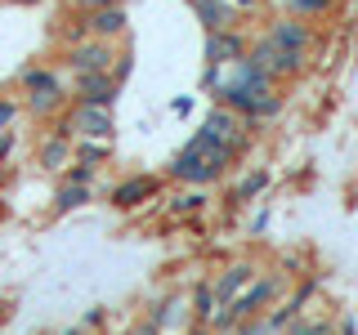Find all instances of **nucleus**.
I'll list each match as a JSON object with an SVG mask.
<instances>
[{
	"instance_id": "nucleus-1",
	"label": "nucleus",
	"mask_w": 358,
	"mask_h": 335,
	"mask_svg": "<svg viewBox=\"0 0 358 335\" xmlns=\"http://www.w3.org/2000/svg\"><path fill=\"white\" fill-rule=\"evenodd\" d=\"M233 152L229 143H215V139H206V134H193L188 139V148L171 161V179H179V184H215V179L233 165Z\"/></svg>"
},
{
	"instance_id": "nucleus-2",
	"label": "nucleus",
	"mask_w": 358,
	"mask_h": 335,
	"mask_svg": "<svg viewBox=\"0 0 358 335\" xmlns=\"http://www.w3.org/2000/svg\"><path fill=\"white\" fill-rule=\"evenodd\" d=\"M246 59L251 63H260L273 81H291V76H300L305 72V54H291V50H282V45H273L268 36H260L246 50Z\"/></svg>"
},
{
	"instance_id": "nucleus-3",
	"label": "nucleus",
	"mask_w": 358,
	"mask_h": 335,
	"mask_svg": "<svg viewBox=\"0 0 358 335\" xmlns=\"http://www.w3.org/2000/svg\"><path fill=\"white\" fill-rule=\"evenodd\" d=\"M112 59H117V50H112V40L103 36H85L81 45H67L63 63L72 67L76 76L81 72H112Z\"/></svg>"
},
{
	"instance_id": "nucleus-4",
	"label": "nucleus",
	"mask_w": 358,
	"mask_h": 335,
	"mask_svg": "<svg viewBox=\"0 0 358 335\" xmlns=\"http://www.w3.org/2000/svg\"><path fill=\"white\" fill-rule=\"evenodd\" d=\"M63 134H81V139H112L117 126H112V107H94V103H76L72 117L59 126Z\"/></svg>"
},
{
	"instance_id": "nucleus-5",
	"label": "nucleus",
	"mask_w": 358,
	"mask_h": 335,
	"mask_svg": "<svg viewBox=\"0 0 358 335\" xmlns=\"http://www.w3.org/2000/svg\"><path fill=\"white\" fill-rule=\"evenodd\" d=\"M201 134H206V139H215V143H229L233 152H242L246 148V117L220 103L206 121H201Z\"/></svg>"
},
{
	"instance_id": "nucleus-6",
	"label": "nucleus",
	"mask_w": 358,
	"mask_h": 335,
	"mask_svg": "<svg viewBox=\"0 0 358 335\" xmlns=\"http://www.w3.org/2000/svg\"><path fill=\"white\" fill-rule=\"evenodd\" d=\"M121 94V81L112 72H81L76 76V103H94V107H112Z\"/></svg>"
},
{
	"instance_id": "nucleus-7",
	"label": "nucleus",
	"mask_w": 358,
	"mask_h": 335,
	"mask_svg": "<svg viewBox=\"0 0 358 335\" xmlns=\"http://www.w3.org/2000/svg\"><path fill=\"white\" fill-rule=\"evenodd\" d=\"M246 36L242 31H233V27H224V31H206V63L210 67H229V63H238L246 59Z\"/></svg>"
},
{
	"instance_id": "nucleus-8",
	"label": "nucleus",
	"mask_w": 358,
	"mask_h": 335,
	"mask_svg": "<svg viewBox=\"0 0 358 335\" xmlns=\"http://www.w3.org/2000/svg\"><path fill=\"white\" fill-rule=\"evenodd\" d=\"M273 45H282V50H291V54H305L309 45H313V31H309V22L305 18H296V14H287V18H278L273 27L264 31Z\"/></svg>"
},
{
	"instance_id": "nucleus-9",
	"label": "nucleus",
	"mask_w": 358,
	"mask_h": 335,
	"mask_svg": "<svg viewBox=\"0 0 358 335\" xmlns=\"http://www.w3.org/2000/svg\"><path fill=\"white\" fill-rule=\"evenodd\" d=\"M157 188H162V179H157V174H134V179H121V184L112 188V206L130 210V206H139V201L157 197Z\"/></svg>"
},
{
	"instance_id": "nucleus-10",
	"label": "nucleus",
	"mask_w": 358,
	"mask_h": 335,
	"mask_svg": "<svg viewBox=\"0 0 358 335\" xmlns=\"http://www.w3.org/2000/svg\"><path fill=\"white\" fill-rule=\"evenodd\" d=\"M273 295H278V277H260V282H251V286H246L229 308L238 313V318H255V313H260Z\"/></svg>"
},
{
	"instance_id": "nucleus-11",
	"label": "nucleus",
	"mask_w": 358,
	"mask_h": 335,
	"mask_svg": "<svg viewBox=\"0 0 358 335\" xmlns=\"http://www.w3.org/2000/svg\"><path fill=\"white\" fill-rule=\"evenodd\" d=\"M188 9L201 18V27L206 31H224V27H233V0H188Z\"/></svg>"
},
{
	"instance_id": "nucleus-12",
	"label": "nucleus",
	"mask_w": 358,
	"mask_h": 335,
	"mask_svg": "<svg viewBox=\"0 0 358 335\" xmlns=\"http://www.w3.org/2000/svg\"><path fill=\"white\" fill-rule=\"evenodd\" d=\"M251 282H255V268H251V264H233L229 273L215 282V299H220V304H233V299H238Z\"/></svg>"
},
{
	"instance_id": "nucleus-13",
	"label": "nucleus",
	"mask_w": 358,
	"mask_h": 335,
	"mask_svg": "<svg viewBox=\"0 0 358 335\" xmlns=\"http://www.w3.org/2000/svg\"><path fill=\"white\" fill-rule=\"evenodd\" d=\"M85 22H90V36L112 40V36H121V31H126V9H121V0H117V5L99 9V14H85Z\"/></svg>"
},
{
	"instance_id": "nucleus-14",
	"label": "nucleus",
	"mask_w": 358,
	"mask_h": 335,
	"mask_svg": "<svg viewBox=\"0 0 358 335\" xmlns=\"http://www.w3.org/2000/svg\"><path fill=\"white\" fill-rule=\"evenodd\" d=\"M85 201H90V184H63L59 197H54V210H59V215H67V210L85 206Z\"/></svg>"
},
{
	"instance_id": "nucleus-15",
	"label": "nucleus",
	"mask_w": 358,
	"mask_h": 335,
	"mask_svg": "<svg viewBox=\"0 0 358 335\" xmlns=\"http://www.w3.org/2000/svg\"><path fill=\"white\" fill-rule=\"evenodd\" d=\"M41 161H45V170H59V165L67 161V134H50V139L41 143Z\"/></svg>"
},
{
	"instance_id": "nucleus-16",
	"label": "nucleus",
	"mask_w": 358,
	"mask_h": 335,
	"mask_svg": "<svg viewBox=\"0 0 358 335\" xmlns=\"http://www.w3.org/2000/svg\"><path fill=\"white\" fill-rule=\"evenodd\" d=\"M27 107L36 112V117H50V112L63 107V89L59 85H54V89H36V94H27Z\"/></svg>"
},
{
	"instance_id": "nucleus-17",
	"label": "nucleus",
	"mask_w": 358,
	"mask_h": 335,
	"mask_svg": "<svg viewBox=\"0 0 358 335\" xmlns=\"http://www.w3.org/2000/svg\"><path fill=\"white\" fill-rule=\"evenodd\" d=\"M282 5H287V14H296V18H322V14L336 9V0H282Z\"/></svg>"
},
{
	"instance_id": "nucleus-18",
	"label": "nucleus",
	"mask_w": 358,
	"mask_h": 335,
	"mask_svg": "<svg viewBox=\"0 0 358 335\" xmlns=\"http://www.w3.org/2000/svg\"><path fill=\"white\" fill-rule=\"evenodd\" d=\"M264 188H268V170H251L238 188H233V201H251V197H260Z\"/></svg>"
},
{
	"instance_id": "nucleus-19",
	"label": "nucleus",
	"mask_w": 358,
	"mask_h": 335,
	"mask_svg": "<svg viewBox=\"0 0 358 335\" xmlns=\"http://www.w3.org/2000/svg\"><path fill=\"white\" fill-rule=\"evenodd\" d=\"M59 85V76L50 72V67H27V72H22V89H27V94H36V89H54Z\"/></svg>"
},
{
	"instance_id": "nucleus-20",
	"label": "nucleus",
	"mask_w": 358,
	"mask_h": 335,
	"mask_svg": "<svg viewBox=\"0 0 358 335\" xmlns=\"http://www.w3.org/2000/svg\"><path fill=\"white\" fill-rule=\"evenodd\" d=\"M193 313H197V318L201 322H210V313H215V304H220V299H215V286H197V295H193Z\"/></svg>"
},
{
	"instance_id": "nucleus-21",
	"label": "nucleus",
	"mask_w": 358,
	"mask_h": 335,
	"mask_svg": "<svg viewBox=\"0 0 358 335\" xmlns=\"http://www.w3.org/2000/svg\"><path fill=\"white\" fill-rule=\"evenodd\" d=\"M278 112H282V94H264L260 103H255V112H251V121H273Z\"/></svg>"
},
{
	"instance_id": "nucleus-22",
	"label": "nucleus",
	"mask_w": 358,
	"mask_h": 335,
	"mask_svg": "<svg viewBox=\"0 0 358 335\" xmlns=\"http://www.w3.org/2000/svg\"><path fill=\"white\" fill-rule=\"evenodd\" d=\"M81 161H90V165L108 161V143L103 139H81Z\"/></svg>"
},
{
	"instance_id": "nucleus-23",
	"label": "nucleus",
	"mask_w": 358,
	"mask_h": 335,
	"mask_svg": "<svg viewBox=\"0 0 358 335\" xmlns=\"http://www.w3.org/2000/svg\"><path fill=\"white\" fill-rule=\"evenodd\" d=\"M90 179H94V165H90V161H81V165H72V170H67V179H63V184H90Z\"/></svg>"
},
{
	"instance_id": "nucleus-24",
	"label": "nucleus",
	"mask_w": 358,
	"mask_h": 335,
	"mask_svg": "<svg viewBox=\"0 0 358 335\" xmlns=\"http://www.w3.org/2000/svg\"><path fill=\"white\" fill-rule=\"evenodd\" d=\"M108 5H117V0H72V14H99Z\"/></svg>"
},
{
	"instance_id": "nucleus-25",
	"label": "nucleus",
	"mask_w": 358,
	"mask_h": 335,
	"mask_svg": "<svg viewBox=\"0 0 358 335\" xmlns=\"http://www.w3.org/2000/svg\"><path fill=\"white\" fill-rule=\"evenodd\" d=\"M201 201H206L201 193H184V197L175 201V210H179V215H193V210H201Z\"/></svg>"
},
{
	"instance_id": "nucleus-26",
	"label": "nucleus",
	"mask_w": 358,
	"mask_h": 335,
	"mask_svg": "<svg viewBox=\"0 0 358 335\" xmlns=\"http://www.w3.org/2000/svg\"><path fill=\"white\" fill-rule=\"evenodd\" d=\"M291 335H331V327H327V322H296Z\"/></svg>"
},
{
	"instance_id": "nucleus-27",
	"label": "nucleus",
	"mask_w": 358,
	"mask_h": 335,
	"mask_svg": "<svg viewBox=\"0 0 358 335\" xmlns=\"http://www.w3.org/2000/svg\"><path fill=\"white\" fill-rule=\"evenodd\" d=\"M126 335H162V327H157V322L148 318V322H139V327H130Z\"/></svg>"
},
{
	"instance_id": "nucleus-28",
	"label": "nucleus",
	"mask_w": 358,
	"mask_h": 335,
	"mask_svg": "<svg viewBox=\"0 0 358 335\" xmlns=\"http://www.w3.org/2000/svg\"><path fill=\"white\" fill-rule=\"evenodd\" d=\"M14 112H18V107L9 103V98H0V126H9V121H14Z\"/></svg>"
},
{
	"instance_id": "nucleus-29",
	"label": "nucleus",
	"mask_w": 358,
	"mask_h": 335,
	"mask_svg": "<svg viewBox=\"0 0 358 335\" xmlns=\"http://www.w3.org/2000/svg\"><path fill=\"white\" fill-rule=\"evenodd\" d=\"M171 112H193V94H188V98H175Z\"/></svg>"
},
{
	"instance_id": "nucleus-30",
	"label": "nucleus",
	"mask_w": 358,
	"mask_h": 335,
	"mask_svg": "<svg viewBox=\"0 0 358 335\" xmlns=\"http://www.w3.org/2000/svg\"><path fill=\"white\" fill-rule=\"evenodd\" d=\"M233 5H238V9H255V5H260V0H233Z\"/></svg>"
},
{
	"instance_id": "nucleus-31",
	"label": "nucleus",
	"mask_w": 358,
	"mask_h": 335,
	"mask_svg": "<svg viewBox=\"0 0 358 335\" xmlns=\"http://www.w3.org/2000/svg\"><path fill=\"white\" fill-rule=\"evenodd\" d=\"M341 335H358V331H354V322H345V327H341Z\"/></svg>"
},
{
	"instance_id": "nucleus-32",
	"label": "nucleus",
	"mask_w": 358,
	"mask_h": 335,
	"mask_svg": "<svg viewBox=\"0 0 358 335\" xmlns=\"http://www.w3.org/2000/svg\"><path fill=\"white\" fill-rule=\"evenodd\" d=\"M9 5H41V0H9Z\"/></svg>"
},
{
	"instance_id": "nucleus-33",
	"label": "nucleus",
	"mask_w": 358,
	"mask_h": 335,
	"mask_svg": "<svg viewBox=\"0 0 358 335\" xmlns=\"http://www.w3.org/2000/svg\"><path fill=\"white\" fill-rule=\"evenodd\" d=\"M188 335H206V327H193V331H188Z\"/></svg>"
},
{
	"instance_id": "nucleus-34",
	"label": "nucleus",
	"mask_w": 358,
	"mask_h": 335,
	"mask_svg": "<svg viewBox=\"0 0 358 335\" xmlns=\"http://www.w3.org/2000/svg\"><path fill=\"white\" fill-rule=\"evenodd\" d=\"M63 335H81V327H72V331H63Z\"/></svg>"
}]
</instances>
